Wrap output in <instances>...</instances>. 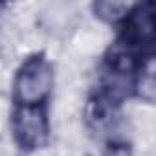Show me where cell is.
Segmentation results:
<instances>
[{"instance_id": "2", "label": "cell", "mask_w": 156, "mask_h": 156, "mask_svg": "<svg viewBox=\"0 0 156 156\" xmlns=\"http://www.w3.org/2000/svg\"><path fill=\"white\" fill-rule=\"evenodd\" d=\"M15 134L26 147L37 149L46 141L48 125L44 112L37 107H24L15 114Z\"/></svg>"}, {"instance_id": "5", "label": "cell", "mask_w": 156, "mask_h": 156, "mask_svg": "<svg viewBox=\"0 0 156 156\" xmlns=\"http://www.w3.org/2000/svg\"><path fill=\"white\" fill-rule=\"evenodd\" d=\"M129 11V4L125 2H98L96 13L105 20H118Z\"/></svg>"}, {"instance_id": "1", "label": "cell", "mask_w": 156, "mask_h": 156, "mask_svg": "<svg viewBox=\"0 0 156 156\" xmlns=\"http://www.w3.org/2000/svg\"><path fill=\"white\" fill-rule=\"evenodd\" d=\"M53 85L51 66L44 59H30L24 62L15 79V96L24 107H35L42 103Z\"/></svg>"}, {"instance_id": "6", "label": "cell", "mask_w": 156, "mask_h": 156, "mask_svg": "<svg viewBox=\"0 0 156 156\" xmlns=\"http://www.w3.org/2000/svg\"><path fill=\"white\" fill-rule=\"evenodd\" d=\"M108 156H130V154H129L127 147H123V145H116V147H112V149L108 151Z\"/></svg>"}, {"instance_id": "4", "label": "cell", "mask_w": 156, "mask_h": 156, "mask_svg": "<svg viewBox=\"0 0 156 156\" xmlns=\"http://www.w3.org/2000/svg\"><path fill=\"white\" fill-rule=\"evenodd\" d=\"M140 96L141 99H145L147 103H152L154 99V64L152 61H149V64L143 68V73H141V79H140Z\"/></svg>"}, {"instance_id": "3", "label": "cell", "mask_w": 156, "mask_h": 156, "mask_svg": "<svg viewBox=\"0 0 156 156\" xmlns=\"http://www.w3.org/2000/svg\"><path fill=\"white\" fill-rule=\"evenodd\" d=\"M152 35H154V24H152V6H141L138 8L132 17L129 19V26H127V42L130 48H141V46H149L152 42Z\"/></svg>"}]
</instances>
